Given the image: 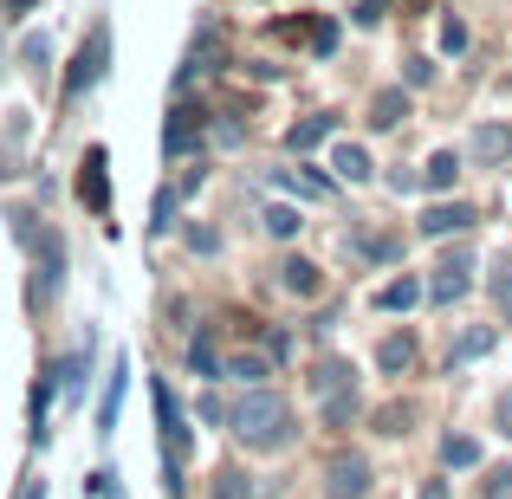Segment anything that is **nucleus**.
Wrapping results in <instances>:
<instances>
[{"label": "nucleus", "instance_id": "27", "mask_svg": "<svg viewBox=\"0 0 512 499\" xmlns=\"http://www.w3.org/2000/svg\"><path fill=\"white\" fill-rule=\"evenodd\" d=\"M402 428H409V409H383L376 415V435H402Z\"/></svg>", "mask_w": 512, "mask_h": 499}, {"label": "nucleus", "instance_id": "32", "mask_svg": "<svg viewBox=\"0 0 512 499\" xmlns=\"http://www.w3.org/2000/svg\"><path fill=\"white\" fill-rule=\"evenodd\" d=\"M415 182H422V175H415V169H402V163H396V169H389V188H396V195H409V188H415Z\"/></svg>", "mask_w": 512, "mask_h": 499}, {"label": "nucleus", "instance_id": "3", "mask_svg": "<svg viewBox=\"0 0 512 499\" xmlns=\"http://www.w3.org/2000/svg\"><path fill=\"white\" fill-rule=\"evenodd\" d=\"M104 59H111V26H91L85 46H78V59H72V72H65V98H85V91L104 78Z\"/></svg>", "mask_w": 512, "mask_h": 499}, {"label": "nucleus", "instance_id": "18", "mask_svg": "<svg viewBox=\"0 0 512 499\" xmlns=\"http://www.w3.org/2000/svg\"><path fill=\"white\" fill-rule=\"evenodd\" d=\"M78 195L91 201V208H104V150L85 156V175H78Z\"/></svg>", "mask_w": 512, "mask_h": 499}, {"label": "nucleus", "instance_id": "31", "mask_svg": "<svg viewBox=\"0 0 512 499\" xmlns=\"http://www.w3.org/2000/svg\"><path fill=\"white\" fill-rule=\"evenodd\" d=\"M169 221H175V195H169V188H163V195H156V221H150V227H156V234H163Z\"/></svg>", "mask_w": 512, "mask_h": 499}, {"label": "nucleus", "instance_id": "35", "mask_svg": "<svg viewBox=\"0 0 512 499\" xmlns=\"http://www.w3.org/2000/svg\"><path fill=\"white\" fill-rule=\"evenodd\" d=\"M422 499H448V480H428V487H422Z\"/></svg>", "mask_w": 512, "mask_h": 499}, {"label": "nucleus", "instance_id": "29", "mask_svg": "<svg viewBox=\"0 0 512 499\" xmlns=\"http://www.w3.org/2000/svg\"><path fill=\"white\" fill-rule=\"evenodd\" d=\"M461 46H467V26L448 20V26H441V52H461Z\"/></svg>", "mask_w": 512, "mask_h": 499}, {"label": "nucleus", "instance_id": "11", "mask_svg": "<svg viewBox=\"0 0 512 499\" xmlns=\"http://www.w3.org/2000/svg\"><path fill=\"white\" fill-rule=\"evenodd\" d=\"M279 286H286L292 299H312V292H318V266L312 260H286V266H279Z\"/></svg>", "mask_w": 512, "mask_h": 499}, {"label": "nucleus", "instance_id": "14", "mask_svg": "<svg viewBox=\"0 0 512 499\" xmlns=\"http://www.w3.org/2000/svg\"><path fill=\"white\" fill-rule=\"evenodd\" d=\"M195 124H201V111H169V130H163V150H169V156H182L188 143H195Z\"/></svg>", "mask_w": 512, "mask_h": 499}, {"label": "nucleus", "instance_id": "36", "mask_svg": "<svg viewBox=\"0 0 512 499\" xmlns=\"http://www.w3.org/2000/svg\"><path fill=\"white\" fill-rule=\"evenodd\" d=\"M20 499H46V487H39V480H26V493Z\"/></svg>", "mask_w": 512, "mask_h": 499}, {"label": "nucleus", "instance_id": "33", "mask_svg": "<svg viewBox=\"0 0 512 499\" xmlns=\"http://www.w3.org/2000/svg\"><path fill=\"white\" fill-rule=\"evenodd\" d=\"M357 20H363V26H376V20H383V0H363V7H357Z\"/></svg>", "mask_w": 512, "mask_h": 499}, {"label": "nucleus", "instance_id": "30", "mask_svg": "<svg viewBox=\"0 0 512 499\" xmlns=\"http://www.w3.org/2000/svg\"><path fill=\"white\" fill-rule=\"evenodd\" d=\"M487 499H512V467H500V474H487Z\"/></svg>", "mask_w": 512, "mask_h": 499}, {"label": "nucleus", "instance_id": "2", "mask_svg": "<svg viewBox=\"0 0 512 499\" xmlns=\"http://www.w3.org/2000/svg\"><path fill=\"white\" fill-rule=\"evenodd\" d=\"M13 227H20V240L33 247V266H39V299H46V292L65 279V240L52 234V227H33V214H13Z\"/></svg>", "mask_w": 512, "mask_h": 499}, {"label": "nucleus", "instance_id": "13", "mask_svg": "<svg viewBox=\"0 0 512 499\" xmlns=\"http://www.w3.org/2000/svg\"><path fill=\"white\" fill-rule=\"evenodd\" d=\"M325 137H331V117H305V124H292V130H286V150H292V156H305V150H318Z\"/></svg>", "mask_w": 512, "mask_h": 499}, {"label": "nucleus", "instance_id": "15", "mask_svg": "<svg viewBox=\"0 0 512 499\" xmlns=\"http://www.w3.org/2000/svg\"><path fill=\"white\" fill-rule=\"evenodd\" d=\"M376 363H383L389 376H402L415 363V337H383V344H376Z\"/></svg>", "mask_w": 512, "mask_h": 499}, {"label": "nucleus", "instance_id": "1", "mask_svg": "<svg viewBox=\"0 0 512 499\" xmlns=\"http://www.w3.org/2000/svg\"><path fill=\"white\" fill-rule=\"evenodd\" d=\"M227 422H234V435L247 441V448H286V435H292L286 396H279V389H260V383L227 409Z\"/></svg>", "mask_w": 512, "mask_h": 499}, {"label": "nucleus", "instance_id": "26", "mask_svg": "<svg viewBox=\"0 0 512 499\" xmlns=\"http://www.w3.org/2000/svg\"><path fill=\"white\" fill-rule=\"evenodd\" d=\"M493 305H500V318H506V331H512V266L493 273Z\"/></svg>", "mask_w": 512, "mask_h": 499}, {"label": "nucleus", "instance_id": "34", "mask_svg": "<svg viewBox=\"0 0 512 499\" xmlns=\"http://www.w3.org/2000/svg\"><path fill=\"white\" fill-rule=\"evenodd\" d=\"M493 415H500V428H506V435H512V389H506V396H500V409H493Z\"/></svg>", "mask_w": 512, "mask_h": 499}, {"label": "nucleus", "instance_id": "21", "mask_svg": "<svg viewBox=\"0 0 512 499\" xmlns=\"http://www.w3.org/2000/svg\"><path fill=\"white\" fill-rule=\"evenodd\" d=\"M221 376H240V383H260V376H266V357H227V363H221Z\"/></svg>", "mask_w": 512, "mask_h": 499}, {"label": "nucleus", "instance_id": "23", "mask_svg": "<svg viewBox=\"0 0 512 499\" xmlns=\"http://www.w3.org/2000/svg\"><path fill=\"white\" fill-rule=\"evenodd\" d=\"M20 59L33 65V72H46V59H52V39L46 33H26V46H20Z\"/></svg>", "mask_w": 512, "mask_h": 499}, {"label": "nucleus", "instance_id": "9", "mask_svg": "<svg viewBox=\"0 0 512 499\" xmlns=\"http://www.w3.org/2000/svg\"><path fill=\"white\" fill-rule=\"evenodd\" d=\"M493 344H500V331H493V325H474V331H461V337H454L448 363H474V357H487Z\"/></svg>", "mask_w": 512, "mask_h": 499}, {"label": "nucleus", "instance_id": "20", "mask_svg": "<svg viewBox=\"0 0 512 499\" xmlns=\"http://www.w3.org/2000/svg\"><path fill=\"white\" fill-rule=\"evenodd\" d=\"M266 234L292 240V234H299V208H266Z\"/></svg>", "mask_w": 512, "mask_h": 499}, {"label": "nucleus", "instance_id": "19", "mask_svg": "<svg viewBox=\"0 0 512 499\" xmlns=\"http://www.w3.org/2000/svg\"><path fill=\"white\" fill-rule=\"evenodd\" d=\"M454 175H461V156H454V150H435V156H428V169H422V182L428 188H454Z\"/></svg>", "mask_w": 512, "mask_h": 499}, {"label": "nucleus", "instance_id": "25", "mask_svg": "<svg viewBox=\"0 0 512 499\" xmlns=\"http://www.w3.org/2000/svg\"><path fill=\"white\" fill-rule=\"evenodd\" d=\"M188 363H195L201 376H221V357H214V344H208V337H195V344H188Z\"/></svg>", "mask_w": 512, "mask_h": 499}, {"label": "nucleus", "instance_id": "5", "mask_svg": "<svg viewBox=\"0 0 512 499\" xmlns=\"http://www.w3.org/2000/svg\"><path fill=\"white\" fill-rule=\"evenodd\" d=\"M467 292H474V253L454 247L448 260L435 266V279H428V299H435V305H454V299H467Z\"/></svg>", "mask_w": 512, "mask_h": 499}, {"label": "nucleus", "instance_id": "6", "mask_svg": "<svg viewBox=\"0 0 512 499\" xmlns=\"http://www.w3.org/2000/svg\"><path fill=\"white\" fill-rule=\"evenodd\" d=\"M370 493V461L363 454H331L325 461V499H363Z\"/></svg>", "mask_w": 512, "mask_h": 499}, {"label": "nucleus", "instance_id": "17", "mask_svg": "<svg viewBox=\"0 0 512 499\" xmlns=\"http://www.w3.org/2000/svg\"><path fill=\"white\" fill-rule=\"evenodd\" d=\"M331 169H338L344 182H370V156H363L357 143H338V156H331Z\"/></svg>", "mask_w": 512, "mask_h": 499}, {"label": "nucleus", "instance_id": "12", "mask_svg": "<svg viewBox=\"0 0 512 499\" xmlns=\"http://www.w3.org/2000/svg\"><path fill=\"white\" fill-rule=\"evenodd\" d=\"M402 117H409V98H402V91H376L370 98V124L376 130H396Z\"/></svg>", "mask_w": 512, "mask_h": 499}, {"label": "nucleus", "instance_id": "24", "mask_svg": "<svg viewBox=\"0 0 512 499\" xmlns=\"http://www.w3.org/2000/svg\"><path fill=\"white\" fill-rule=\"evenodd\" d=\"M279 182H286V188H299V195H305V201H318V195H331V188H325V182H318V175H299V169H279Z\"/></svg>", "mask_w": 512, "mask_h": 499}, {"label": "nucleus", "instance_id": "28", "mask_svg": "<svg viewBox=\"0 0 512 499\" xmlns=\"http://www.w3.org/2000/svg\"><path fill=\"white\" fill-rule=\"evenodd\" d=\"M480 156H500V150H512V137H506V130H480Z\"/></svg>", "mask_w": 512, "mask_h": 499}, {"label": "nucleus", "instance_id": "22", "mask_svg": "<svg viewBox=\"0 0 512 499\" xmlns=\"http://www.w3.org/2000/svg\"><path fill=\"white\" fill-rule=\"evenodd\" d=\"M214 499H247V474H240V467H221V474H214Z\"/></svg>", "mask_w": 512, "mask_h": 499}, {"label": "nucleus", "instance_id": "37", "mask_svg": "<svg viewBox=\"0 0 512 499\" xmlns=\"http://www.w3.org/2000/svg\"><path fill=\"white\" fill-rule=\"evenodd\" d=\"M7 7H33V0H7Z\"/></svg>", "mask_w": 512, "mask_h": 499}, {"label": "nucleus", "instance_id": "10", "mask_svg": "<svg viewBox=\"0 0 512 499\" xmlns=\"http://www.w3.org/2000/svg\"><path fill=\"white\" fill-rule=\"evenodd\" d=\"M415 299H428V286H422V279H409V273H402V279H389V286L376 292V305H383V312H409Z\"/></svg>", "mask_w": 512, "mask_h": 499}, {"label": "nucleus", "instance_id": "7", "mask_svg": "<svg viewBox=\"0 0 512 499\" xmlns=\"http://www.w3.org/2000/svg\"><path fill=\"white\" fill-rule=\"evenodd\" d=\"M474 221H480V214L467 208V201H441V208L422 214V234H428V240H448V234H467Z\"/></svg>", "mask_w": 512, "mask_h": 499}, {"label": "nucleus", "instance_id": "8", "mask_svg": "<svg viewBox=\"0 0 512 499\" xmlns=\"http://www.w3.org/2000/svg\"><path fill=\"white\" fill-rule=\"evenodd\" d=\"M124 383H130V363L117 357L111 383H104V402H98V435H111V428H117V409H124Z\"/></svg>", "mask_w": 512, "mask_h": 499}, {"label": "nucleus", "instance_id": "4", "mask_svg": "<svg viewBox=\"0 0 512 499\" xmlns=\"http://www.w3.org/2000/svg\"><path fill=\"white\" fill-rule=\"evenodd\" d=\"M156 422H163V461H169V493H182V448H188V428H182V402L169 396V383H156Z\"/></svg>", "mask_w": 512, "mask_h": 499}, {"label": "nucleus", "instance_id": "16", "mask_svg": "<svg viewBox=\"0 0 512 499\" xmlns=\"http://www.w3.org/2000/svg\"><path fill=\"white\" fill-rule=\"evenodd\" d=\"M441 467H480V441L474 435H448L441 441Z\"/></svg>", "mask_w": 512, "mask_h": 499}]
</instances>
